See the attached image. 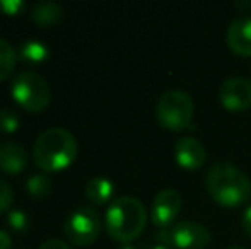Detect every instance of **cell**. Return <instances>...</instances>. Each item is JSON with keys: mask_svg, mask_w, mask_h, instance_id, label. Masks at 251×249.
Wrapping results in <instances>:
<instances>
[{"mask_svg": "<svg viewBox=\"0 0 251 249\" xmlns=\"http://www.w3.org/2000/svg\"><path fill=\"white\" fill-rule=\"evenodd\" d=\"M63 9L55 2H41L36 3L31 10V21L40 27H51L56 26L58 23H62Z\"/></svg>", "mask_w": 251, "mask_h": 249, "instance_id": "cell-13", "label": "cell"}, {"mask_svg": "<svg viewBox=\"0 0 251 249\" xmlns=\"http://www.w3.org/2000/svg\"><path fill=\"white\" fill-rule=\"evenodd\" d=\"M14 202V193L10 184L3 178H0V213L7 212Z\"/></svg>", "mask_w": 251, "mask_h": 249, "instance_id": "cell-20", "label": "cell"}, {"mask_svg": "<svg viewBox=\"0 0 251 249\" xmlns=\"http://www.w3.org/2000/svg\"><path fill=\"white\" fill-rule=\"evenodd\" d=\"M162 244L176 249H205L210 244L212 234L203 224L195 220H181L157 234Z\"/></svg>", "mask_w": 251, "mask_h": 249, "instance_id": "cell-7", "label": "cell"}, {"mask_svg": "<svg viewBox=\"0 0 251 249\" xmlns=\"http://www.w3.org/2000/svg\"><path fill=\"white\" fill-rule=\"evenodd\" d=\"M115 193V183L106 176H96L87 181L86 196L94 205H106Z\"/></svg>", "mask_w": 251, "mask_h": 249, "instance_id": "cell-14", "label": "cell"}, {"mask_svg": "<svg viewBox=\"0 0 251 249\" xmlns=\"http://www.w3.org/2000/svg\"><path fill=\"white\" fill-rule=\"evenodd\" d=\"M102 229L101 215L93 206H79L75 208L63 224L65 237L74 246L86 248L91 246L100 237Z\"/></svg>", "mask_w": 251, "mask_h": 249, "instance_id": "cell-6", "label": "cell"}, {"mask_svg": "<svg viewBox=\"0 0 251 249\" xmlns=\"http://www.w3.org/2000/svg\"><path fill=\"white\" fill-rule=\"evenodd\" d=\"M17 58L26 63H43L50 58V48L40 40H27L19 46Z\"/></svg>", "mask_w": 251, "mask_h": 249, "instance_id": "cell-15", "label": "cell"}, {"mask_svg": "<svg viewBox=\"0 0 251 249\" xmlns=\"http://www.w3.org/2000/svg\"><path fill=\"white\" fill-rule=\"evenodd\" d=\"M10 246H12L10 236L5 232V230L0 229V249H10Z\"/></svg>", "mask_w": 251, "mask_h": 249, "instance_id": "cell-24", "label": "cell"}, {"mask_svg": "<svg viewBox=\"0 0 251 249\" xmlns=\"http://www.w3.org/2000/svg\"><path fill=\"white\" fill-rule=\"evenodd\" d=\"M227 249H246V248H243V246H229Z\"/></svg>", "mask_w": 251, "mask_h": 249, "instance_id": "cell-27", "label": "cell"}, {"mask_svg": "<svg viewBox=\"0 0 251 249\" xmlns=\"http://www.w3.org/2000/svg\"><path fill=\"white\" fill-rule=\"evenodd\" d=\"M181 205H183V198L176 189L173 188L161 189L154 196V202H152L151 219L154 222V226L159 227V229L171 227V224L175 222L178 213L181 212Z\"/></svg>", "mask_w": 251, "mask_h": 249, "instance_id": "cell-9", "label": "cell"}, {"mask_svg": "<svg viewBox=\"0 0 251 249\" xmlns=\"http://www.w3.org/2000/svg\"><path fill=\"white\" fill-rule=\"evenodd\" d=\"M147 226V210L133 196H120L106 210V230L116 243L130 244L144 232Z\"/></svg>", "mask_w": 251, "mask_h": 249, "instance_id": "cell-3", "label": "cell"}, {"mask_svg": "<svg viewBox=\"0 0 251 249\" xmlns=\"http://www.w3.org/2000/svg\"><path fill=\"white\" fill-rule=\"evenodd\" d=\"M207 191L219 205L239 206L251 196V180L245 171L231 162H215L207 171Z\"/></svg>", "mask_w": 251, "mask_h": 249, "instance_id": "cell-1", "label": "cell"}, {"mask_svg": "<svg viewBox=\"0 0 251 249\" xmlns=\"http://www.w3.org/2000/svg\"><path fill=\"white\" fill-rule=\"evenodd\" d=\"M195 104L186 91L171 89L166 91L157 101L155 118L161 126L168 130H183L193 120Z\"/></svg>", "mask_w": 251, "mask_h": 249, "instance_id": "cell-5", "label": "cell"}, {"mask_svg": "<svg viewBox=\"0 0 251 249\" xmlns=\"http://www.w3.org/2000/svg\"><path fill=\"white\" fill-rule=\"evenodd\" d=\"M40 249H72V248L60 239H48L47 243L41 244Z\"/></svg>", "mask_w": 251, "mask_h": 249, "instance_id": "cell-22", "label": "cell"}, {"mask_svg": "<svg viewBox=\"0 0 251 249\" xmlns=\"http://www.w3.org/2000/svg\"><path fill=\"white\" fill-rule=\"evenodd\" d=\"M19 128V116L10 108H0V132L14 133Z\"/></svg>", "mask_w": 251, "mask_h": 249, "instance_id": "cell-19", "label": "cell"}, {"mask_svg": "<svg viewBox=\"0 0 251 249\" xmlns=\"http://www.w3.org/2000/svg\"><path fill=\"white\" fill-rule=\"evenodd\" d=\"M26 9V2L23 0H0V12L3 16H17Z\"/></svg>", "mask_w": 251, "mask_h": 249, "instance_id": "cell-21", "label": "cell"}, {"mask_svg": "<svg viewBox=\"0 0 251 249\" xmlns=\"http://www.w3.org/2000/svg\"><path fill=\"white\" fill-rule=\"evenodd\" d=\"M118 249H137V248L133 246V244H122V246H120Z\"/></svg>", "mask_w": 251, "mask_h": 249, "instance_id": "cell-26", "label": "cell"}, {"mask_svg": "<svg viewBox=\"0 0 251 249\" xmlns=\"http://www.w3.org/2000/svg\"><path fill=\"white\" fill-rule=\"evenodd\" d=\"M7 226L17 234H26L31 229L29 217L23 210H10L9 215H7Z\"/></svg>", "mask_w": 251, "mask_h": 249, "instance_id": "cell-18", "label": "cell"}, {"mask_svg": "<svg viewBox=\"0 0 251 249\" xmlns=\"http://www.w3.org/2000/svg\"><path fill=\"white\" fill-rule=\"evenodd\" d=\"M243 229H245L246 236L251 237V205L246 206L245 213H243Z\"/></svg>", "mask_w": 251, "mask_h": 249, "instance_id": "cell-23", "label": "cell"}, {"mask_svg": "<svg viewBox=\"0 0 251 249\" xmlns=\"http://www.w3.org/2000/svg\"><path fill=\"white\" fill-rule=\"evenodd\" d=\"M17 60H19L17 51L14 50L12 45L3 38H0V80H5L7 77H10V73L16 68Z\"/></svg>", "mask_w": 251, "mask_h": 249, "instance_id": "cell-16", "label": "cell"}, {"mask_svg": "<svg viewBox=\"0 0 251 249\" xmlns=\"http://www.w3.org/2000/svg\"><path fill=\"white\" fill-rule=\"evenodd\" d=\"M175 156H176V162L179 166L185 167V169L193 171V169H200L205 164L207 150H205V145L199 138H195L192 135H186L176 140Z\"/></svg>", "mask_w": 251, "mask_h": 249, "instance_id": "cell-10", "label": "cell"}, {"mask_svg": "<svg viewBox=\"0 0 251 249\" xmlns=\"http://www.w3.org/2000/svg\"><path fill=\"white\" fill-rule=\"evenodd\" d=\"M151 249H173V248L166 246V244H155V246H152Z\"/></svg>", "mask_w": 251, "mask_h": 249, "instance_id": "cell-25", "label": "cell"}, {"mask_svg": "<svg viewBox=\"0 0 251 249\" xmlns=\"http://www.w3.org/2000/svg\"><path fill=\"white\" fill-rule=\"evenodd\" d=\"M12 97L21 108L29 113H41L51 103V89L45 77L38 72H21L10 84Z\"/></svg>", "mask_w": 251, "mask_h": 249, "instance_id": "cell-4", "label": "cell"}, {"mask_svg": "<svg viewBox=\"0 0 251 249\" xmlns=\"http://www.w3.org/2000/svg\"><path fill=\"white\" fill-rule=\"evenodd\" d=\"M229 48L239 57H251V17H236L226 31Z\"/></svg>", "mask_w": 251, "mask_h": 249, "instance_id": "cell-11", "label": "cell"}, {"mask_svg": "<svg viewBox=\"0 0 251 249\" xmlns=\"http://www.w3.org/2000/svg\"><path fill=\"white\" fill-rule=\"evenodd\" d=\"M29 156L21 143L7 140L0 143V169L7 174H19L27 167Z\"/></svg>", "mask_w": 251, "mask_h": 249, "instance_id": "cell-12", "label": "cell"}, {"mask_svg": "<svg viewBox=\"0 0 251 249\" xmlns=\"http://www.w3.org/2000/svg\"><path fill=\"white\" fill-rule=\"evenodd\" d=\"M219 101L229 111H246L251 108V80L248 77H227L219 87Z\"/></svg>", "mask_w": 251, "mask_h": 249, "instance_id": "cell-8", "label": "cell"}, {"mask_svg": "<svg viewBox=\"0 0 251 249\" xmlns=\"http://www.w3.org/2000/svg\"><path fill=\"white\" fill-rule=\"evenodd\" d=\"M79 154L75 136L65 128H48L36 138L33 159L40 169L47 173L67 169Z\"/></svg>", "mask_w": 251, "mask_h": 249, "instance_id": "cell-2", "label": "cell"}, {"mask_svg": "<svg viewBox=\"0 0 251 249\" xmlns=\"http://www.w3.org/2000/svg\"><path fill=\"white\" fill-rule=\"evenodd\" d=\"M26 188L33 198H45L51 193L53 183L47 174L40 173V174H33L29 180L26 181Z\"/></svg>", "mask_w": 251, "mask_h": 249, "instance_id": "cell-17", "label": "cell"}]
</instances>
